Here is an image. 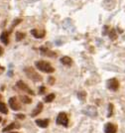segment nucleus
<instances>
[{"mask_svg":"<svg viewBox=\"0 0 125 133\" xmlns=\"http://www.w3.org/2000/svg\"><path fill=\"white\" fill-rule=\"evenodd\" d=\"M9 105L13 110H20L21 109V104L15 97L9 98Z\"/></svg>","mask_w":125,"mask_h":133,"instance_id":"5","label":"nucleus"},{"mask_svg":"<svg viewBox=\"0 0 125 133\" xmlns=\"http://www.w3.org/2000/svg\"><path fill=\"white\" fill-rule=\"evenodd\" d=\"M2 54H3V48L0 47V56H2Z\"/></svg>","mask_w":125,"mask_h":133,"instance_id":"27","label":"nucleus"},{"mask_svg":"<svg viewBox=\"0 0 125 133\" xmlns=\"http://www.w3.org/2000/svg\"><path fill=\"white\" fill-rule=\"evenodd\" d=\"M112 113H113V104L109 103L108 104V114H107V117H111Z\"/></svg>","mask_w":125,"mask_h":133,"instance_id":"19","label":"nucleus"},{"mask_svg":"<svg viewBox=\"0 0 125 133\" xmlns=\"http://www.w3.org/2000/svg\"><path fill=\"white\" fill-rule=\"evenodd\" d=\"M10 133H18V132H10Z\"/></svg>","mask_w":125,"mask_h":133,"instance_id":"29","label":"nucleus"},{"mask_svg":"<svg viewBox=\"0 0 125 133\" xmlns=\"http://www.w3.org/2000/svg\"><path fill=\"white\" fill-rule=\"evenodd\" d=\"M16 117L19 118V119H24V118H25V115H24V114H17Z\"/></svg>","mask_w":125,"mask_h":133,"instance_id":"25","label":"nucleus"},{"mask_svg":"<svg viewBox=\"0 0 125 133\" xmlns=\"http://www.w3.org/2000/svg\"><path fill=\"white\" fill-rule=\"evenodd\" d=\"M0 121H1V117H0Z\"/></svg>","mask_w":125,"mask_h":133,"instance_id":"30","label":"nucleus"},{"mask_svg":"<svg viewBox=\"0 0 125 133\" xmlns=\"http://www.w3.org/2000/svg\"><path fill=\"white\" fill-rule=\"evenodd\" d=\"M109 37H110V39H111V40H115V39L117 38V36H116V33H115V30H114V29H112V30L110 31Z\"/></svg>","mask_w":125,"mask_h":133,"instance_id":"21","label":"nucleus"},{"mask_svg":"<svg viewBox=\"0 0 125 133\" xmlns=\"http://www.w3.org/2000/svg\"><path fill=\"white\" fill-rule=\"evenodd\" d=\"M56 122L59 125H63L65 127H67L68 124V118L67 116V114L65 112H61L59 113V115L57 116V119H56Z\"/></svg>","mask_w":125,"mask_h":133,"instance_id":"3","label":"nucleus"},{"mask_svg":"<svg viewBox=\"0 0 125 133\" xmlns=\"http://www.w3.org/2000/svg\"><path fill=\"white\" fill-rule=\"evenodd\" d=\"M16 86H17L19 89H21L22 91H24V92H27V93H29V94L34 96V91H33L28 85H26L23 81H18V82L16 83Z\"/></svg>","mask_w":125,"mask_h":133,"instance_id":"4","label":"nucleus"},{"mask_svg":"<svg viewBox=\"0 0 125 133\" xmlns=\"http://www.w3.org/2000/svg\"><path fill=\"white\" fill-rule=\"evenodd\" d=\"M55 93H50V94H48L47 97H45V101L46 102H52L54 99H55Z\"/></svg>","mask_w":125,"mask_h":133,"instance_id":"18","label":"nucleus"},{"mask_svg":"<svg viewBox=\"0 0 125 133\" xmlns=\"http://www.w3.org/2000/svg\"><path fill=\"white\" fill-rule=\"evenodd\" d=\"M41 50V52H42V54L44 55V56H48V57H51V58H55V57H57V54L55 53V52H53V51H50L48 48H45V47H41L40 48Z\"/></svg>","mask_w":125,"mask_h":133,"instance_id":"9","label":"nucleus"},{"mask_svg":"<svg viewBox=\"0 0 125 133\" xmlns=\"http://www.w3.org/2000/svg\"><path fill=\"white\" fill-rule=\"evenodd\" d=\"M21 21H22L21 19H16V20H14V22H13V24H12V26H11V30L13 29V28H14V27H15V26H16V25L19 24Z\"/></svg>","mask_w":125,"mask_h":133,"instance_id":"23","label":"nucleus"},{"mask_svg":"<svg viewBox=\"0 0 125 133\" xmlns=\"http://www.w3.org/2000/svg\"><path fill=\"white\" fill-rule=\"evenodd\" d=\"M31 34L35 37V38H37V39H42V38H44L46 35V31L45 30H39V29H33V30H31Z\"/></svg>","mask_w":125,"mask_h":133,"instance_id":"8","label":"nucleus"},{"mask_svg":"<svg viewBox=\"0 0 125 133\" xmlns=\"http://www.w3.org/2000/svg\"><path fill=\"white\" fill-rule=\"evenodd\" d=\"M0 40H1V42L4 45H8V43H9V33L6 32V31H4L1 34V36H0Z\"/></svg>","mask_w":125,"mask_h":133,"instance_id":"12","label":"nucleus"},{"mask_svg":"<svg viewBox=\"0 0 125 133\" xmlns=\"http://www.w3.org/2000/svg\"><path fill=\"white\" fill-rule=\"evenodd\" d=\"M3 72H4V68L2 66H0V73H2Z\"/></svg>","mask_w":125,"mask_h":133,"instance_id":"26","label":"nucleus"},{"mask_svg":"<svg viewBox=\"0 0 125 133\" xmlns=\"http://www.w3.org/2000/svg\"><path fill=\"white\" fill-rule=\"evenodd\" d=\"M35 66L37 67L38 70H40L43 73H52L55 72V69L51 66V64L48 62H45V61H37L35 63Z\"/></svg>","mask_w":125,"mask_h":133,"instance_id":"1","label":"nucleus"},{"mask_svg":"<svg viewBox=\"0 0 125 133\" xmlns=\"http://www.w3.org/2000/svg\"><path fill=\"white\" fill-rule=\"evenodd\" d=\"M61 63L64 65V66H67V67H70L72 66V64H73V60L69 58V57H63V58H61Z\"/></svg>","mask_w":125,"mask_h":133,"instance_id":"13","label":"nucleus"},{"mask_svg":"<svg viewBox=\"0 0 125 133\" xmlns=\"http://www.w3.org/2000/svg\"><path fill=\"white\" fill-rule=\"evenodd\" d=\"M15 38H16V41L17 42H20V41H22L23 39L25 38V33H22V32H16V34H15Z\"/></svg>","mask_w":125,"mask_h":133,"instance_id":"16","label":"nucleus"},{"mask_svg":"<svg viewBox=\"0 0 125 133\" xmlns=\"http://www.w3.org/2000/svg\"><path fill=\"white\" fill-rule=\"evenodd\" d=\"M42 110H43V103H42V102H39V103L37 104V106L34 108V110L32 111L31 116L33 117V116H37V115H39V114L42 112Z\"/></svg>","mask_w":125,"mask_h":133,"instance_id":"10","label":"nucleus"},{"mask_svg":"<svg viewBox=\"0 0 125 133\" xmlns=\"http://www.w3.org/2000/svg\"><path fill=\"white\" fill-rule=\"evenodd\" d=\"M46 92V87L45 86H41L39 88V94H44Z\"/></svg>","mask_w":125,"mask_h":133,"instance_id":"24","label":"nucleus"},{"mask_svg":"<svg viewBox=\"0 0 125 133\" xmlns=\"http://www.w3.org/2000/svg\"><path fill=\"white\" fill-rule=\"evenodd\" d=\"M55 82H56V80H55L54 77H49V78H48V84H49V85H53L55 84Z\"/></svg>","mask_w":125,"mask_h":133,"instance_id":"22","label":"nucleus"},{"mask_svg":"<svg viewBox=\"0 0 125 133\" xmlns=\"http://www.w3.org/2000/svg\"><path fill=\"white\" fill-rule=\"evenodd\" d=\"M117 131V126L113 123H106L104 127V132L105 133H116Z\"/></svg>","mask_w":125,"mask_h":133,"instance_id":"7","label":"nucleus"},{"mask_svg":"<svg viewBox=\"0 0 125 133\" xmlns=\"http://www.w3.org/2000/svg\"><path fill=\"white\" fill-rule=\"evenodd\" d=\"M24 73H26V75H27L30 80H32V81H34V82H40V81H42V77L37 73L33 68H31V67L25 68V69H24Z\"/></svg>","mask_w":125,"mask_h":133,"instance_id":"2","label":"nucleus"},{"mask_svg":"<svg viewBox=\"0 0 125 133\" xmlns=\"http://www.w3.org/2000/svg\"><path fill=\"white\" fill-rule=\"evenodd\" d=\"M20 99L22 100V102H24V103H27V104H29V103H31V102H32V99H31L30 97H26V96H20Z\"/></svg>","mask_w":125,"mask_h":133,"instance_id":"17","label":"nucleus"},{"mask_svg":"<svg viewBox=\"0 0 125 133\" xmlns=\"http://www.w3.org/2000/svg\"><path fill=\"white\" fill-rule=\"evenodd\" d=\"M1 99H2V96H1V94H0V100H1Z\"/></svg>","mask_w":125,"mask_h":133,"instance_id":"28","label":"nucleus"},{"mask_svg":"<svg viewBox=\"0 0 125 133\" xmlns=\"http://www.w3.org/2000/svg\"><path fill=\"white\" fill-rule=\"evenodd\" d=\"M16 127H19V125H17V123H11V124H9V125H7L5 128H3V132H7V131H11L12 129H14V128H16Z\"/></svg>","mask_w":125,"mask_h":133,"instance_id":"14","label":"nucleus"},{"mask_svg":"<svg viewBox=\"0 0 125 133\" xmlns=\"http://www.w3.org/2000/svg\"><path fill=\"white\" fill-rule=\"evenodd\" d=\"M85 97H86V93H85L84 91H80V92L78 93V97L80 98V100H84V99H85Z\"/></svg>","mask_w":125,"mask_h":133,"instance_id":"20","label":"nucleus"},{"mask_svg":"<svg viewBox=\"0 0 125 133\" xmlns=\"http://www.w3.org/2000/svg\"><path fill=\"white\" fill-rule=\"evenodd\" d=\"M36 124L39 126V127H42V128H46V127H48V125H49V119H36Z\"/></svg>","mask_w":125,"mask_h":133,"instance_id":"11","label":"nucleus"},{"mask_svg":"<svg viewBox=\"0 0 125 133\" xmlns=\"http://www.w3.org/2000/svg\"><path fill=\"white\" fill-rule=\"evenodd\" d=\"M0 112L3 114H7L8 113V108L6 106L5 103H3L2 101H0Z\"/></svg>","mask_w":125,"mask_h":133,"instance_id":"15","label":"nucleus"},{"mask_svg":"<svg viewBox=\"0 0 125 133\" xmlns=\"http://www.w3.org/2000/svg\"><path fill=\"white\" fill-rule=\"evenodd\" d=\"M107 87L111 90H117L119 87V83L116 79H110L109 81H107Z\"/></svg>","mask_w":125,"mask_h":133,"instance_id":"6","label":"nucleus"}]
</instances>
